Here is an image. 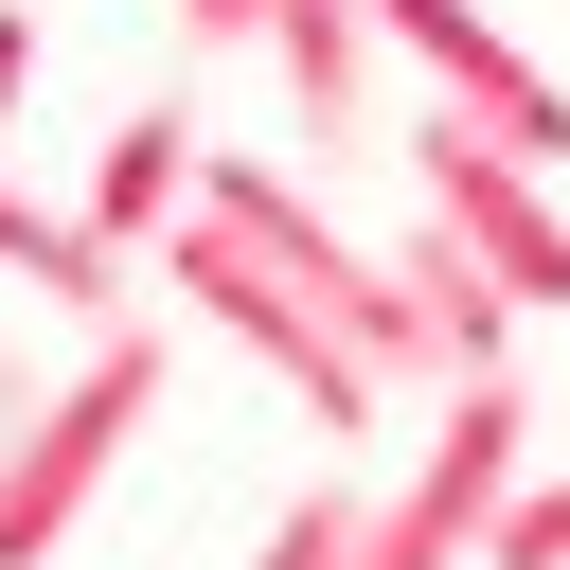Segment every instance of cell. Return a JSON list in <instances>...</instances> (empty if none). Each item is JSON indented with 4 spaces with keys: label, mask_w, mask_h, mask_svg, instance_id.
Returning a JSON list of instances; mask_svg holds the SVG:
<instances>
[{
    "label": "cell",
    "mask_w": 570,
    "mask_h": 570,
    "mask_svg": "<svg viewBox=\"0 0 570 570\" xmlns=\"http://www.w3.org/2000/svg\"><path fill=\"white\" fill-rule=\"evenodd\" d=\"M160 285H178V303H196L232 356H267V374L303 392V428H321V445H374V428L410 410V392H392V374H374V356H356V338H338V321H321V303H303V285H285V267L232 232V214H214V196L160 232Z\"/></svg>",
    "instance_id": "obj_1"
},
{
    "label": "cell",
    "mask_w": 570,
    "mask_h": 570,
    "mask_svg": "<svg viewBox=\"0 0 570 570\" xmlns=\"http://www.w3.org/2000/svg\"><path fill=\"white\" fill-rule=\"evenodd\" d=\"M160 428V321H107L18 428H0V570H53L71 552V517L107 499V463Z\"/></svg>",
    "instance_id": "obj_2"
},
{
    "label": "cell",
    "mask_w": 570,
    "mask_h": 570,
    "mask_svg": "<svg viewBox=\"0 0 570 570\" xmlns=\"http://www.w3.org/2000/svg\"><path fill=\"white\" fill-rule=\"evenodd\" d=\"M517 463H534V392H517V356L445 374L428 445H410V463L374 481V517H356V570H481V534H499Z\"/></svg>",
    "instance_id": "obj_3"
},
{
    "label": "cell",
    "mask_w": 570,
    "mask_h": 570,
    "mask_svg": "<svg viewBox=\"0 0 570 570\" xmlns=\"http://www.w3.org/2000/svg\"><path fill=\"white\" fill-rule=\"evenodd\" d=\"M196 196H214V214H232V232H249V249H267V267H285V285H303V303H321V321H338L392 392H428V374H445V338H428L410 267H392V249H356V232H338L285 160H196Z\"/></svg>",
    "instance_id": "obj_4"
},
{
    "label": "cell",
    "mask_w": 570,
    "mask_h": 570,
    "mask_svg": "<svg viewBox=\"0 0 570 570\" xmlns=\"http://www.w3.org/2000/svg\"><path fill=\"white\" fill-rule=\"evenodd\" d=\"M410 196H428V232H463V249L517 285V321L570 303V178H552L534 142H499L481 107H428V125H410Z\"/></svg>",
    "instance_id": "obj_5"
},
{
    "label": "cell",
    "mask_w": 570,
    "mask_h": 570,
    "mask_svg": "<svg viewBox=\"0 0 570 570\" xmlns=\"http://www.w3.org/2000/svg\"><path fill=\"white\" fill-rule=\"evenodd\" d=\"M374 36L428 71V107H481L499 142L570 160V71H552V53H517V18H481V0H374Z\"/></svg>",
    "instance_id": "obj_6"
},
{
    "label": "cell",
    "mask_w": 570,
    "mask_h": 570,
    "mask_svg": "<svg viewBox=\"0 0 570 570\" xmlns=\"http://www.w3.org/2000/svg\"><path fill=\"white\" fill-rule=\"evenodd\" d=\"M0 285H18V303H53L71 338L142 321V249H125V232H89V196H18V178H0Z\"/></svg>",
    "instance_id": "obj_7"
},
{
    "label": "cell",
    "mask_w": 570,
    "mask_h": 570,
    "mask_svg": "<svg viewBox=\"0 0 570 570\" xmlns=\"http://www.w3.org/2000/svg\"><path fill=\"white\" fill-rule=\"evenodd\" d=\"M196 160H214V142H196V107H178V89H142V107L89 142V232H125V249H142V232H178V214H196Z\"/></svg>",
    "instance_id": "obj_8"
},
{
    "label": "cell",
    "mask_w": 570,
    "mask_h": 570,
    "mask_svg": "<svg viewBox=\"0 0 570 570\" xmlns=\"http://www.w3.org/2000/svg\"><path fill=\"white\" fill-rule=\"evenodd\" d=\"M267 53H285V107H303V142H356L374 125V0H267Z\"/></svg>",
    "instance_id": "obj_9"
},
{
    "label": "cell",
    "mask_w": 570,
    "mask_h": 570,
    "mask_svg": "<svg viewBox=\"0 0 570 570\" xmlns=\"http://www.w3.org/2000/svg\"><path fill=\"white\" fill-rule=\"evenodd\" d=\"M392 267H410V303H428V338H445V374H481V356H517V285H499V267H481L463 232H410Z\"/></svg>",
    "instance_id": "obj_10"
},
{
    "label": "cell",
    "mask_w": 570,
    "mask_h": 570,
    "mask_svg": "<svg viewBox=\"0 0 570 570\" xmlns=\"http://www.w3.org/2000/svg\"><path fill=\"white\" fill-rule=\"evenodd\" d=\"M356 517H374V481L338 463V481H303V499L249 534V570H356Z\"/></svg>",
    "instance_id": "obj_11"
},
{
    "label": "cell",
    "mask_w": 570,
    "mask_h": 570,
    "mask_svg": "<svg viewBox=\"0 0 570 570\" xmlns=\"http://www.w3.org/2000/svg\"><path fill=\"white\" fill-rule=\"evenodd\" d=\"M481 570H570V463H517V499H499Z\"/></svg>",
    "instance_id": "obj_12"
},
{
    "label": "cell",
    "mask_w": 570,
    "mask_h": 570,
    "mask_svg": "<svg viewBox=\"0 0 570 570\" xmlns=\"http://www.w3.org/2000/svg\"><path fill=\"white\" fill-rule=\"evenodd\" d=\"M178 36H196V53H232V36H267V0H178Z\"/></svg>",
    "instance_id": "obj_13"
},
{
    "label": "cell",
    "mask_w": 570,
    "mask_h": 570,
    "mask_svg": "<svg viewBox=\"0 0 570 570\" xmlns=\"http://www.w3.org/2000/svg\"><path fill=\"white\" fill-rule=\"evenodd\" d=\"M36 107V18H0V125Z\"/></svg>",
    "instance_id": "obj_14"
},
{
    "label": "cell",
    "mask_w": 570,
    "mask_h": 570,
    "mask_svg": "<svg viewBox=\"0 0 570 570\" xmlns=\"http://www.w3.org/2000/svg\"><path fill=\"white\" fill-rule=\"evenodd\" d=\"M36 392H53V374H36V356H18V321H0V428H18Z\"/></svg>",
    "instance_id": "obj_15"
}]
</instances>
